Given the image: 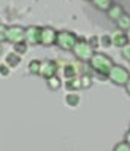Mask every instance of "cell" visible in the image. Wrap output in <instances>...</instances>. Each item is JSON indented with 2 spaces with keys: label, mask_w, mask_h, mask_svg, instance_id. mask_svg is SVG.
<instances>
[{
  "label": "cell",
  "mask_w": 130,
  "mask_h": 151,
  "mask_svg": "<svg viewBox=\"0 0 130 151\" xmlns=\"http://www.w3.org/2000/svg\"><path fill=\"white\" fill-rule=\"evenodd\" d=\"M89 65H91V68L99 75L100 80H105L108 76L109 70H111V67L114 65V62H113L111 58H108L103 52H94L92 58L89 59Z\"/></svg>",
  "instance_id": "6da1fadb"
},
{
  "label": "cell",
  "mask_w": 130,
  "mask_h": 151,
  "mask_svg": "<svg viewBox=\"0 0 130 151\" xmlns=\"http://www.w3.org/2000/svg\"><path fill=\"white\" fill-rule=\"evenodd\" d=\"M76 42H78V37H76L73 32L68 30H60L57 32V40H56V45L64 51H73Z\"/></svg>",
  "instance_id": "7a4b0ae2"
},
{
  "label": "cell",
  "mask_w": 130,
  "mask_h": 151,
  "mask_svg": "<svg viewBox=\"0 0 130 151\" xmlns=\"http://www.w3.org/2000/svg\"><path fill=\"white\" fill-rule=\"evenodd\" d=\"M108 78L111 80V83L117 84V86H125V83L130 78V73L122 65H113L111 70L108 73Z\"/></svg>",
  "instance_id": "3957f363"
},
{
  "label": "cell",
  "mask_w": 130,
  "mask_h": 151,
  "mask_svg": "<svg viewBox=\"0 0 130 151\" xmlns=\"http://www.w3.org/2000/svg\"><path fill=\"white\" fill-rule=\"evenodd\" d=\"M73 52H75V56L81 60H84V62H89V59L92 58V54H94V48H92V45L89 42H84V40H78L75 45V48H73Z\"/></svg>",
  "instance_id": "277c9868"
},
{
  "label": "cell",
  "mask_w": 130,
  "mask_h": 151,
  "mask_svg": "<svg viewBox=\"0 0 130 151\" xmlns=\"http://www.w3.org/2000/svg\"><path fill=\"white\" fill-rule=\"evenodd\" d=\"M5 38L13 42V43L22 42V40H26V29H22L19 26L8 27V29H5Z\"/></svg>",
  "instance_id": "5b68a950"
},
{
  "label": "cell",
  "mask_w": 130,
  "mask_h": 151,
  "mask_svg": "<svg viewBox=\"0 0 130 151\" xmlns=\"http://www.w3.org/2000/svg\"><path fill=\"white\" fill-rule=\"evenodd\" d=\"M56 72H57V64L54 62V60H44V62L40 64V72L38 75H41L43 78H51V76L56 75Z\"/></svg>",
  "instance_id": "8992f818"
},
{
  "label": "cell",
  "mask_w": 130,
  "mask_h": 151,
  "mask_svg": "<svg viewBox=\"0 0 130 151\" xmlns=\"http://www.w3.org/2000/svg\"><path fill=\"white\" fill-rule=\"evenodd\" d=\"M57 40V32L52 27H41V43L43 46H51Z\"/></svg>",
  "instance_id": "52a82bcc"
},
{
  "label": "cell",
  "mask_w": 130,
  "mask_h": 151,
  "mask_svg": "<svg viewBox=\"0 0 130 151\" xmlns=\"http://www.w3.org/2000/svg\"><path fill=\"white\" fill-rule=\"evenodd\" d=\"M26 42L29 45H38L41 42V27H29L26 29Z\"/></svg>",
  "instance_id": "ba28073f"
},
{
  "label": "cell",
  "mask_w": 130,
  "mask_h": 151,
  "mask_svg": "<svg viewBox=\"0 0 130 151\" xmlns=\"http://www.w3.org/2000/svg\"><path fill=\"white\" fill-rule=\"evenodd\" d=\"M111 40H113V45H114V46H117V48H124L125 45L130 43L127 32H125V30H121V29L114 32V35L111 37Z\"/></svg>",
  "instance_id": "9c48e42d"
},
{
  "label": "cell",
  "mask_w": 130,
  "mask_h": 151,
  "mask_svg": "<svg viewBox=\"0 0 130 151\" xmlns=\"http://www.w3.org/2000/svg\"><path fill=\"white\" fill-rule=\"evenodd\" d=\"M106 14H108V18L111 19V21L116 22L117 19H119L121 16L124 14V10H122V6H121V5H117V3H113V5L108 8Z\"/></svg>",
  "instance_id": "30bf717a"
},
{
  "label": "cell",
  "mask_w": 130,
  "mask_h": 151,
  "mask_svg": "<svg viewBox=\"0 0 130 151\" xmlns=\"http://www.w3.org/2000/svg\"><path fill=\"white\" fill-rule=\"evenodd\" d=\"M116 24H117V27H119L121 30H125V32H127V30L130 29V14L124 13V14L116 21Z\"/></svg>",
  "instance_id": "8fae6325"
},
{
  "label": "cell",
  "mask_w": 130,
  "mask_h": 151,
  "mask_svg": "<svg viewBox=\"0 0 130 151\" xmlns=\"http://www.w3.org/2000/svg\"><path fill=\"white\" fill-rule=\"evenodd\" d=\"M91 2H92V5L100 11H108V8L114 3L113 0H91Z\"/></svg>",
  "instance_id": "7c38bea8"
},
{
  "label": "cell",
  "mask_w": 130,
  "mask_h": 151,
  "mask_svg": "<svg viewBox=\"0 0 130 151\" xmlns=\"http://www.w3.org/2000/svg\"><path fill=\"white\" fill-rule=\"evenodd\" d=\"M19 62H21V58H19L16 52H10V54L6 56V59H5V64L8 65V67H14V65H18Z\"/></svg>",
  "instance_id": "4fadbf2b"
},
{
  "label": "cell",
  "mask_w": 130,
  "mask_h": 151,
  "mask_svg": "<svg viewBox=\"0 0 130 151\" xmlns=\"http://www.w3.org/2000/svg\"><path fill=\"white\" fill-rule=\"evenodd\" d=\"M65 102H67L68 105H71V107H76V105L79 104V96L75 92H70L65 96Z\"/></svg>",
  "instance_id": "5bb4252c"
},
{
  "label": "cell",
  "mask_w": 130,
  "mask_h": 151,
  "mask_svg": "<svg viewBox=\"0 0 130 151\" xmlns=\"http://www.w3.org/2000/svg\"><path fill=\"white\" fill-rule=\"evenodd\" d=\"M48 86H49V89H52V91H56V89H59L60 88V80L59 78H56V75L54 76H51V78H48Z\"/></svg>",
  "instance_id": "9a60e30c"
},
{
  "label": "cell",
  "mask_w": 130,
  "mask_h": 151,
  "mask_svg": "<svg viewBox=\"0 0 130 151\" xmlns=\"http://www.w3.org/2000/svg\"><path fill=\"white\" fill-rule=\"evenodd\" d=\"M67 88H70L71 91H75V89H79L81 88V78H70L67 81Z\"/></svg>",
  "instance_id": "2e32d148"
},
{
  "label": "cell",
  "mask_w": 130,
  "mask_h": 151,
  "mask_svg": "<svg viewBox=\"0 0 130 151\" xmlns=\"http://www.w3.org/2000/svg\"><path fill=\"white\" fill-rule=\"evenodd\" d=\"M27 45H29V43H27L26 40L14 43V51H16V52H19V54H24V52H26V50H27Z\"/></svg>",
  "instance_id": "e0dca14e"
},
{
  "label": "cell",
  "mask_w": 130,
  "mask_h": 151,
  "mask_svg": "<svg viewBox=\"0 0 130 151\" xmlns=\"http://www.w3.org/2000/svg\"><path fill=\"white\" fill-rule=\"evenodd\" d=\"M75 75H76V68H75V65H73V64H68L67 67H65V76H67V78L70 80V78H75Z\"/></svg>",
  "instance_id": "ac0fdd59"
},
{
  "label": "cell",
  "mask_w": 130,
  "mask_h": 151,
  "mask_svg": "<svg viewBox=\"0 0 130 151\" xmlns=\"http://www.w3.org/2000/svg\"><path fill=\"white\" fill-rule=\"evenodd\" d=\"M40 60H32V62L29 64V72L30 73H34V75H38V72H40Z\"/></svg>",
  "instance_id": "d6986e66"
},
{
  "label": "cell",
  "mask_w": 130,
  "mask_h": 151,
  "mask_svg": "<svg viewBox=\"0 0 130 151\" xmlns=\"http://www.w3.org/2000/svg\"><path fill=\"white\" fill-rule=\"evenodd\" d=\"M114 151H130V145L124 140V142H121V143H117L114 146Z\"/></svg>",
  "instance_id": "ffe728a7"
},
{
  "label": "cell",
  "mask_w": 130,
  "mask_h": 151,
  "mask_svg": "<svg viewBox=\"0 0 130 151\" xmlns=\"http://www.w3.org/2000/svg\"><path fill=\"white\" fill-rule=\"evenodd\" d=\"M81 78V88H89L92 83V78L89 75H84V76H79Z\"/></svg>",
  "instance_id": "44dd1931"
},
{
  "label": "cell",
  "mask_w": 130,
  "mask_h": 151,
  "mask_svg": "<svg viewBox=\"0 0 130 151\" xmlns=\"http://www.w3.org/2000/svg\"><path fill=\"white\" fill-rule=\"evenodd\" d=\"M100 45H101V46H105V48L111 46V45H113V40H111V37H108V35H103V37L100 38Z\"/></svg>",
  "instance_id": "7402d4cb"
},
{
  "label": "cell",
  "mask_w": 130,
  "mask_h": 151,
  "mask_svg": "<svg viewBox=\"0 0 130 151\" xmlns=\"http://www.w3.org/2000/svg\"><path fill=\"white\" fill-rule=\"evenodd\" d=\"M121 50H122V52H121V54H122V58L125 59V60H129L130 62V43L129 45H125L124 48H121Z\"/></svg>",
  "instance_id": "603a6c76"
},
{
  "label": "cell",
  "mask_w": 130,
  "mask_h": 151,
  "mask_svg": "<svg viewBox=\"0 0 130 151\" xmlns=\"http://www.w3.org/2000/svg\"><path fill=\"white\" fill-rule=\"evenodd\" d=\"M0 73H2V75H8V73H10V70H8V67H6V64H5V65H0Z\"/></svg>",
  "instance_id": "cb8c5ba5"
},
{
  "label": "cell",
  "mask_w": 130,
  "mask_h": 151,
  "mask_svg": "<svg viewBox=\"0 0 130 151\" xmlns=\"http://www.w3.org/2000/svg\"><path fill=\"white\" fill-rule=\"evenodd\" d=\"M97 40H99V38H97V37H92V38H91V42H89V43L92 45V48H94V46H97V43H99V42H97Z\"/></svg>",
  "instance_id": "d4e9b609"
},
{
  "label": "cell",
  "mask_w": 130,
  "mask_h": 151,
  "mask_svg": "<svg viewBox=\"0 0 130 151\" xmlns=\"http://www.w3.org/2000/svg\"><path fill=\"white\" fill-rule=\"evenodd\" d=\"M125 91H127V94L130 96V78H129V81L125 83Z\"/></svg>",
  "instance_id": "484cf974"
},
{
  "label": "cell",
  "mask_w": 130,
  "mask_h": 151,
  "mask_svg": "<svg viewBox=\"0 0 130 151\" xmlns=\"http://www.w3.org/2000/svg\"><path fill=\"white\" fill-rule=\"evenodd\" d=\"M125 142H127V143L130 145V130H129L127 134H125Z\"/></svg>",
  "instance_id": "4316f807"
},
{
  "label": "cell",
  "mask_w": 130,
  "mask_h": 151,
  "mask_svg": "<svg viewBox=\"0 0 130 151\" xmlns=\"http://www.w3.org/2000/svg\"><path fill=\"white\" fill-rule=\"evenodd\" d=\"M127 35H129V40H130V29L127 30Z\"/></svg>",
  "instance_id": "83f0119b"
}]
</instances>
